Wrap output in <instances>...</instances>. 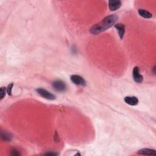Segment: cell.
<instances>
[{
  "label": "cell",
  "mask_w": 156,
  "mask_h": 156,
  "mask_svg": "<svg viewBox=\"0 0 156 156\" xmlns=\"http://www.w3.org/2000/svg\"><path fill=\"white\" fill-rule=\"evenodd\" d=\"M7 89L4 87H1L0 89V99L2 100L6 96Z\"/></svg>",
  "instance_id": "7c38bea8"
},
{
  "label": "cell",
  "mask_w": 156,
  "mask_h": 156,
  "mask_svg": "<svg viewBox=\"0 0 156 156\" xmlns=\"http://www.w3.org/2000/svg\"><path fill=\"white\" fill-rule=\"evenodd\" d=\"M115 28L117 29L118 33L120 39H123L124 33H125V26L122 23H117L115 25Z\"/></svg>",
  "instance_id": "ba28073f"
},
{
  "label": "cell",
  "mask_w": 156,
  "mask_h": 156,
  "mask_svg": "<svg viewBox=\"0 0 156 156\" xmlns=\"http://www.w3.org/2000/svg\"><path fill=\"white\" fill-rule=\"evenodd\" d=\"M36 91L38 94L44 98H45L48 100H54L56 99V96L51 93V92L48 91L46 89L42 88H38L36 89Z\"/></svg>",
  "instance_id": "7a4b0ae2"
},
{
  "label": "cell",
  "mask_w": 156,
  "mask_h": 156,
  "mask_svg": "<svg viewBox=\"0 0 156 156\" xmlns=\"http://www.w3.org/2000/svg\"><path fill=\"white\" fill-rule=\"evenodd\" d=\"M138 12L139 14V15L143 17L144 18H147V19H149L151 18L152 17V14L149 12L148 10H145V9H140L138 10Z\"/></svg>",
  "instance_id": "30bf717a"
},
{
  "label": "cell",
  "mask_w": 156,
  "mask_h": 156,
  "mask_svg": "<svg viewBox=\"0 0 156 156\" xmlns=\"http://www.w3.org/2000/svg\"><path fill=\"white\" fill-rule=\"evenodd\" d=\"M132 77L134 81L140 84L143 81V76L140 74V68L138 67H135L132 71Z\"/></svg>",
  "instance_id": "5b68a950"
},
{
  "label": "cell",
  "mask_w": 156,
  "mask_h": 156,
  "mask_svg": "<svg viewBox=\"0 0 156 156\" xmlns=\"http://www.w3.org/2000/svg\"><path fill=\"white\" fill-rule=\"evenodd\" d=\"M70 79H71V81L73 83V84L77 86H86V80L79 75H72L70 77Z\"/></svg>",
  "instance_id": "277c9868"
},
{
  "label": "cell",
  "mask_w": 156,
  "mask_h": 156,
  "mask_svg": "<svg viewBox=\"0 0 156 156\" xmlns=\"http://www.w3.org/2000/svg\"><path fill=\"white\" fill-rule=\"evenodd\" d=\"M11 155H20V153L19 152V151H18L17 149L13 148L11 150Z\"/></svg>",
  "instance_id": "5bb4252c"
},
{
  "label": "cell",
  "mask_w": 156,
  "mask_h": 156,
  "mask_svg": "<svg viewBox=\"0 0 156 156\" xmlns=\"http://www.w3.org/2000/svg\"><path fill=\"white\" fill-rule=\"evenodd\" d=\"M118 18V16L115 14H112L106 17L101 22L93 26L90 29V33L93 35H97L109 29L115 25Z\"/></svg>",
  "instance_id": "6da1fadb"
},
{
  "label": "cell",
  "mask_w": 156,
  "mask_h": 156,
  "mask_svg": "<svg viewBox=\"0 0 156 156\" xmlns=\"http://www.w3.org/2000/svg\"><path fill=\"white\" fill-rule=\"evenodd\" d=\"M13 86H14V84L12 82L8 85V87L7 88V94L10 96L12 95V90Z\"/></svg>",
  "instance_id": "4fadbf2b"
},
{
  "label": "cell",
  "mask_w": 156,
  "mask_h": 156,
  "mask_svg": "<svg viewBox=\"0 0 156 156\" xmlns=\"http://www.w3.org/2000/svg\"><path fill=\"white\" fill-rule=\"evenodd\" d=\"M52 87L57 91L64 92L67 90L65 83L61 80H56L52 82Z\"/></svg>",
  "instance_id": "3957f363"
},
{
  "label": "cell",
  "mask_w": 156,
  "mask_h": 156,
  "mask_svg": "<svg viewBox=\"0 0 156 156\" xmlns=\"http://www.w3.org/2000/svg\"><path fill=\"white\" fill-rule=\"evenodd\" d=\"M1 139L5 141H10L12 139V136L9 133L1 132Z\"/></svg>",
  "instance_id": "8fae6325"
},
{
  "label": "cell",
  "mask_w": 156,
  "mask_h": 156,
  "mask_svg": "<svg viewBox=\"0 0 156 156\" xmlns=\"http://www.w3.org/2000/svg\"><path fill=\"white\" fill-rule=\"evenodd\" d=\"M138 154H141V155H156V151L154 149H151L149 148H144L139 150L137 152Z\"/></svg>",
  "instance_id": "9c48e42d"
},
{
  "label": "cell",
  "mask_w": 156,
  "mask_h": 156,
  "mask_svg": "<svg viewBox=\"0 0 156 156\" xmlns=\"http://www.w3.org/2000/svg\"><path fill=\"white\" fill-rule=\"evenodd\" d=\"M121 6L120 0H110L109 1V8L110 11H115Z\"/></svg>",
  "instance_id": "8992f818"
},
{
  "label": "cell",
  "mask_w": 156,
  "mask_h": 156,
  "mask_svg": "<svg viewBox=\"0 0 156 156\" xmlns=\"http://www.w3.org/2000/svg\"><path fill=\"white\" fill-rule=\"evenodd\" d=\"M124 102L130 106H136L139 104V99L136 97H126L124 98Z\"/></svg>",
  "instance_id": "52a82bcc"
},
{
  "label": "cell",
  "mask_w": 156,
  "mask_h": 156,
  "mask_svg": "<svg viewBox=\"0 0 156 156\" xmlns=\"http://www.w3.org/2000/svg\"><path fill=\"white\" fill-rule=\"evenodd\" d=\"M58 154H59L58 153H56L54 152H52V151L47 152L45 154V155H57Z\"/></svg>",
  "instance_id": "9a60e30c"
}]
</instances>
